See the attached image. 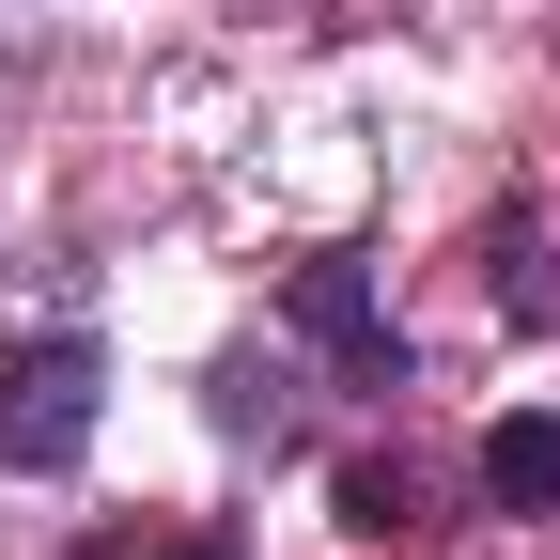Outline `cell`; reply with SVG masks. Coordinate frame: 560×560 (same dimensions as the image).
<instances>
[{
    "label": "cell",
    "mask_w": 560,
    "mask_h": 560,
    "mask_svg": "<svg viewBox=\"0 0 560 560\" xmlns=\"http://www.w3.org/2000/svg\"><path fill=\"white\" fill-rule=\"evenodd\" d=\"M482 499H499V514H560V420L545 405L482 436Z\"/></svg>",
    "instance_id": "3957f363"
},
{
    "label": "cell",
    "mask_w": 560,
    "mask_h": 560,
    "mask_svg": "<svg viewBox=\"0 0 560 560\" xmlns=\"http://www.w3.org/2000/svg\"><path fill=\"white\" fill-rule=\"evenodd\" d=\"M62 560H234V529H94V545H62Z\"/></svg>",
    "instance_id": "8992f818"
},
{
    "label": "cell",
    "mask_w": 560,
    "mask_h": 560,
    "mask_svg": "<svg viewBox=\"0 0 560 560\" xmlns=\"http://www.w3.org/2000/svg\"><path fill=\"white\" fill-rule=\"evenodd\" d=\"M16 47H32V16H16V0H0V62H16Z\"/></svg>",
    "instance_id": "52a82bcc"
},
{
    "label": "cell",
    "mask_w": 560,
    "mask_h": 560,
    "mask_svg": "<svg viewBox=\"0 0 560 560\" xmlns=\"http://www.w3.org/2000/svg\"><path fill=\"white\" fill-rule=\"evenodd\" d=\"M482 296H499L514 327H560V249L529 219H499V234H482Z\"/></svg>",
    "instance_id": "277c9868"
},
{
    "label": "cell",
    "mask_w": 560,
    "mask_h": 560,
    "mask_svg": "<svg viewBox=\"0 0 560 560\" xmlns=\"http://www.w3.org/2000/svg\"><path fill=\"white\" fill-rule=\"evenodd\" d=\"M94 420H109V342L94 327H32L16 359H0V467H79L94 452Z\"/></svg>",
    "instance_id": "6da1fadb"
},
{
    "label": "cell",
    "mask_w": 560,
    "mask_h": 560,
    "mask_svg": "<svg viewBox=\"0 0 560 560\" xmlns=\"http://www.w3.org/2000/svg\"><path fill=\"white\" fill-rule=\"evenodd\" d=\"M342 529H359V545H405V529H420V482H405L389 452H359V467H342Z\"/></svg>",
    "instance_id": "5b68a950"
},
{
    "label": "cell",
    "mask_w": 560,
    "mask_h": 560,
    "mask_svg": "<svg viewBox=\"0 0 560 560\" xmlns=\"http://www.w3.org/2000/svg\"><path fill=\"white\" fill-rule=\"evenodd\" d=\"M280 312H296V342H327L342 389H405V327L374 312L359 265H296V280H280Z\"/></svg>",
    "instance_id": "7a4b0ae2"
}]
</instances>
